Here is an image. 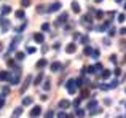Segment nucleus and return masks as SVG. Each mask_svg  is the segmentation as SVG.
I'll return each mask as SVG.
<instances>
[{
	"label": "nucleus",
	"instance_id": "1",
	"mask_svg": "<svg viewBox=\"0 0 126 118\" xmlns=\"http://www.w3.org/2000/svg\"><path fill=\"white\" fill-rule=\"evenodd\" d=\"M0 27H2V32H6L10 29V21L5 16H0Z\"/></svg>",
	"mask_w": 126,
	"mask_h": 118
},
{
	"label": "nucleus",
	"instance_id": "2",
	"mask_svg": "<svg viewBox=\"0 0 126 118\" xmlns=\"http://www.w3.org/2000/svg\"><path fill=\"white\" fill-rule=\"evenodd\" d=\"M65 88H67V91L70 94H74L75 91H77V83H75V80H69L67 83H65Z\"/></svg>",
	"mask_w": 126,
	"mask_h": 118
},
{
	"label": "nucleus",
	"instance_id": "3",
	"mask_svg": "<svg viewBox=\"0 0 126 118\" xmlns=\"http://www.w3.org/2000/svg\"><path fill=\"white\" fill-rule=\"evenodd\" d=\"M61 2H54V3H51V5L48 6V8H46V11L48 13H54V11H59V10H61Z\"/></svg>",
	"mask_w": 126,
	"mask_h": 118
},
{
	"label": "nucleus",
	"instance_id": "4",
	"mask_svg": "<svg viewBox=\"0 0 126 118\" xmlns=\"http://www.w3.org/2000/svg\"><path fill=\"white\" fill-rule=\"evenodd\" d=\"M40 113H42V107L40 105H34L29 115H31V118H37V117H40Z\"/></svg>",
	"mask_w": 126,
	"mask_h": 118
},
{
	"label": "nucleus",
	"instance_id": "5",
	"mask_svg": "<svg viewBox=\"0 0 126 118\" xmlns=\"http://www.w3.org/2000/svg\"><path fill=\"white\" fill-rule=\"evenodd\" d=\"M31 81H32V75H27V77H26V80H24V83H22V86H21V94L26 93V89H27L29 85H31Z\"/></svg>",
	"mask_w": 126,
	"mask_h": 118
},
{
	"label": "nucleus",
	"instance_id": "6",
	"mask_svg": "<svg viewBox=\"0 0 126 118\" xmlns=\"http://www.w3.org/2000/svg\"><path fill=\"white\" fill-rule=\"evenodd\" d=\"M69 19V13H62L61 16H59L58 19H56V26H61V24H64L65 21Z\"/></svg>",
	"mask_w": 126,
	"mask_h": 118
},
{
	"label": "nucleus",
	"instance_id": "7",
	"mask_svg": "<svg viewBox=\"0 0 126 118\" xmlns=\"http://www.w3.org/2000/svg\"><path fill=\"white\" fill-rule=\"evenodd\" d=\"M72 105V102L70 101H67V99H62V101H59V109H62V110H65V109H69V107Z\"/></svg>",
	"mask_w": 126,
	"mask_h": 118
},
{
	"label": "nucleus",
	"instance_id": "8",
	"mask_svg": "<svg viewBox=\"0 0 126 118\" xmlns=\"http://www.w3.org/2000/svg\"><path fill=\"white\" fill-rule=\"evenodd\" d=\"M75 51H77V43H69L67 46H65V53L72 54V53H75Z\"/></svg>",
	"mask_w": 126,
	"mask_h": 118
},
{
	"label": "nucleus",
	"instance_id": "9",
	"mask_svg": "<svg viewBox=\"0 0 126 118\" xmlns=\"http://www.w3.org/2000/svg\"><path fill=\"white\" fill-rule=\"evenodd\" d=\"M61 67H62L61 62H59V61H54L51 64V72H59V70H61Z\"/></svg>",
	"mask_w": 126,
	"mask_h": 118
},
{
	"label": "nucleus",
	"instance_id": "10",
	"mask_svg": "<svg viewBox=\"0 0 126 118\" xmlns=\"http://www.w3.org/2000/svg\"><path fill=\"white\" fill-rule=\"evenodd\" d=\"M34 40L37 42V43H43V42H45V37H43L42 32H37V34H34Z\"/></svg>",
	"mask_w": 126,
	"mask_h": 118
},
{
	"label": "nucleus",
	"instance_id": "11",
	"mask_svg": "<svg viewBox=\"0 0 126 118\" xmlns=\"http://www.w3.org/2000/svg\"><path fill=\"white\" fill-rule=\"evenodd\" d=\"M80 22H81V24H88V22H89V24H91V22H93V18H91V16H89V15H85V16H81Z\"/></svg>",
	"mask_w": 126,
	"mask_h": 118
},
{
	"label": "nucleus",
	"instance_id": "12",
	"mask_svg": "<svg viewBox=\"0 0 126 118\" xmlns=\"http://www.w3.org/2000/svg\"><path fill=\"white\" fill-rule=\"evenodd\" d=\"M46 65H48V61H46V59H40V61L35 64V67L37 69H45Z\"/></svg>",
	"mask_w": 126,
	"mask_h": 118
},
{
	"label": "nucleus",
	"instance_id": "13",
	"mask_svg": "<svg viewBox=\"0 0 126 118\" xmlns=\"http://www.w3.org/2000/svg\"><path fill=\"white\" fill-rule=\"evenodd\" d=\"M10 13H11V6L3 5L2 6V16H5V18H6V15H10Z\"/></svg>",
	"mask_w": 126,
	"mask_h": 118
},
{
	"label": "nucleus",
	"instance_id": "14",
	"mask_svg": "<svg viewBox=\"0 0 126 118\" xmlns=\"http://www.w3.org/2000/svg\"><path fill=\"white\" fill-rule=\"evenodd\" d=\"M15 16H16L18 19H24V18H26L24 10H18V11H15Z\"/></svg>",
	"mask_w": 126,
	"mask_h": 118
},
{
	"label": "nucleus",
	"instance_id": "15",
	"mask_svg": "<svg viewBox=\"0 0 126 118\" xmlns=\"http://www.w3.org/2000/svg\"><path fill=\"white\" fill-rule=\"evenodd\" d=\"M21 113H22V107H16L15 112H13V118H18Z\"/></svg>",
	"mask_w": 126,
	"mask_h": 118
},
{
	"label": "nucleus",
	"instance_id": "16",
	"mask_svg": "<svg viewBox=\"0 0 126 118\" xmlns=\"http://www.w3.org/2000/svg\"><path fill=\"white\" fill-rule=\"evenodd\" d=\"M72 11L80 13V5H78V2H72Z\"/></svg>",
	"mask_w": 126,
	"mask_h": 118
},
{
	"label": "nucleus",
	"instance_id": "17",
	"mask_svg": "<svg viewBox=\"0 0 126 118\" xmlns=\"http://www.w3.org/2000/svg\"><path fill=\"white\" fill-rule=\"evenodd\" d=\"M86 107H88V109H94V107H97V101H96V99H91Z\"/></svg>",
	"mask_w": 126,
	"mask_h": 118
},
{
	"label": "nucleus",
	"instance_id": "18",
	"mask_svg": "<svg viewBox=\"0 0 126 118\" xmlns=\"http://www.w3.org/2000/svg\"><path fill=\"white\" fill-rule=\"evenodd\" d=\"M91 53H93V48L86 45V46H85V50H83V54H85V56H91Z\"/></svg>",
	"mask_w": 126,
	"mask_h": 118
},
{
	"label": "nucleus",
	"instance_id": "19",
	"mask_svg": "<svg viewBox=\"0 0 126 118\" xmlns=\"http://www.w3.org/2000/svg\"><path fill=\"white\" fill-rule=\"evenodd\" d=\"M42 80H43V74L40 72V74H38L37 77H35V81H34V85H40V83H42Z\"/></svg>",
	"mask_w": 126,
	"mask_h": 118
},
{
	"label": "nucleus",
	"instance_id": "20",
	"mask_svg": "<svg viewBox=\"0 0 126 118\" xmlns=\"http://www.w3.org/2000/svg\"><path fill=\"white\" fill-rule=\"evenodd\" d=\"M6 78H8V72L2 70L0 72V81H6Z\"/></svg>",
	"mask_w": 126,
	"mask_h": 118
},
{
	"label": "nucleus",
	"instance_id": "21",
	"mask_svg": "<svg viewBox=\"0 0 126 118\" xmlns=\"http://www.w3.org/2000/svg\"><path fill=\"white\" fill-rule=\"evenodd\" d=\"M49 88H51V83H49V78H46V80H45V83H43V89H45V91H48Z\"/></svg>",
	"mask_w": 126,
	"mask_h": 118
},
{
	"label": "nucleus",
	"instance_id": "22",
	"mask_svg": "<svg viewBox=\"0 0 126 118\" xmlns=\"http://www.w3.org/2000/svg\"><path fill=\"white\" fill-rule=\"evenodd\" d=\"M32 104V97H24L22 99V105H31Z\"/></svg>",
	"mask_w": 126,
	"mask_h": 118
},
{
	"label": "nucleus",
	"instance_id": "23",
	"mask_svg": "<svg viewBox=\"0 0 126 118\" xmlns=\"http://www.w3.org/2000/svg\"><path fill=\"white\" fill-rule=\"evenodd\" d=\"M21 6H22V8H27V6H31V0H21Z\"/></svg>",
	"mask_w": 126,
	"mask_h": 118
},
{
	"label": "nucleus",
	"instance_id": "24",
	"mask_svg": "<svg viewBox=\"0 0 126 118\" xmlns=\"http://www.w3.org/2000/svg\"><path fill=\"white\" fill-rule=\"evenodd\" d=\"M46 11V6L45 5H38L37 6V13H45Z\"/></svg>",
	"mask_w": 126,
	"mask_h": 118
},
{
	"label": "nucleus",
	"instance_id": "25",
	"mask_svg": "<svg viewBox=\"0 0 126 118\" xmlns=\"http://www.w3.org/2000/svg\"><path fill=\"white\" fill-rule=\"evenodd\" d=\"M42 30L43 32H48L49 30V24H48V22H43V24H42Z\"/></svg>",
	"mask_w": 126,
	"mask_h": 118
},
{
	"label": "nucleus",
	"instance_id": "26",
	"mask_svg": "<svg viewBox=\"0 0 126 118\" xmlns=\"http://www.w3.org/2000/svg\"><path fill=\"white\" fill-rule=\"evenodd\" d=\"M2 93H3V94H2V96H3V97H5V96H6V94H10V88H8V86H3V88H2Z\"/></svg>",
	"mask_w": 126,
	"mask_h": 118
},
{
	"label": "nucleus",
	"instance_id": "27",
	"mask_svg": "<svg viewBox=\"0 0 126 118\" xmlns=\"http://www.w3.org/2000/svg\"><path fill=\"white\" fill-rule=\"evenodd\" d=\"M24 58H26L24 53H21V51H19V53H16V59H18V61H22Z\"/></svg>",
	"mask_w": 126,
	"mask_h": 118
},
{
	"label": "nucleus",
	"instance_id": "28",
	"mask_svg": "<svg viewBox=\"0 0 126 118\" xmlns=\"http://www.w3.org/2000/svg\"><path fill=\"white\" fill-rule=\"evenodd\" d=\"M125 19H126V15L125 13H120L118 15V22H125Z\"/></svg>",
	"mask_w": 126,
	"mask_h": 118
},
{
	"label": "nucleus",
	"instance_id": "29",
	"mask_svg": "<svg viewBox=\"0 0 126 118\" xmlns=\"http://www.w3.org/2000/svg\"><path fill=\"white\" fill-rule=\"evenodd\" d=\"M45 118H54V112H53V110H48V112L45 113Z\"/></svg>",
	"mask_w": 126,
	"mask_h": 118
},
{
	"label": "nucleus",
	"instance_id": "30",
	"mask_svg": "<svg viewBox=\"0 0 126 118\" xmlns=\"http://www.w3.org/2000/svg\"><path fill=\"white\" fill-rule=\"evenodd\" d=\"M109 77H110V70H102V78L105 80V78H109Z\"/></svg>",
	"mask_w": 126,
	"mask_h": 118
},
{
	"label": "nucleus",
	"instance_id": "31",
	"mask_svg": "<svg viewBox=\"0 0 126 118\" xmlns=\"http://www.w3.org/2000/svg\"><path fill=\"white\" fill-rule=\"evenodd\" d=\"M91 58L97 59V58H99V50H93V53H91Z\"/></svg>",
	"mask_w": 126,
	"mask_h": 118
},
{
	"label": "nucleus",
	"instance_id": "32",
	"mask_svg": "<svg viewBox=\"0 0 126 118\" xmlns=\"http://www.w3.org/2000/svg\"><path fill=\"white\" fill-rule=\"evenodd\" d=\"M102 16H104V11L97 10V11H96V18H97V19H102Z\"/></svg>",
	"mask_w": 126,
	"mask_h": 118
},
{
	"label": "nucleus",
	"instance_id": "33",
	"mask_svg": "<svg viewBox=\"0 0 126 118\" xmlns=\"http://www.w3.org/2000/svg\"><path fill=\"white\" fill-rule=\"evenodd\" d=\"M26 26H27V24H26V22H24V24H22V26H19V27L16 29V32H18V34H21V32H22V30H24V29H26Z\"/></svg>",
	"mask_w": 126,
	"mask_h": 118
},
{
	"label": "nucleus",
	"instance_id": "34",
	"mask_svg": "<svg viewBox=\"0 0 126 118\" xmlns=\"http://www.w3.org/2000/svg\"><path fill=\"white\" fill-rule=\"evenodd\" d=\"M77 117H80V118L85 117V110H83V109H78V110H77Z\"/></svg>",
	"mask_w": 126,
	"mask_h": 118
},
{
	"label": "nucleus",
	"instance_id": "35",
	"mask_svg": "<svg viewBox=\"0 0 126 118\" xmlns=\"http://www.w3.org/2000/svg\"><path fill=\"white\" fill-rule=\"evenodd\" d=\"M118 86V80H113L110 85H109V88H117Z\"/></svg>",
	"mask_w": 126,
	"mask_h": 118
},
{
	"label": "nucleus",
	"instance_id": "36",
	"mask_svg": "<svg viewBox=\"0 0 126 118\" xmlns=\"http://www.w3.org/2000/svg\"><path fill=\"white\" fill-rule=\"evenodd\" d=\"M88 40H89V38H88V35H83V37H81V43H83V45L88 43Z\"/></svg>",
	"mask_w": 126,
	"mask_h": 118
},
{
	"label": "nucleus",
	"instance_id": "37",
	"mask_svg": "<svg viewBox=\"0 0 126 118\" xmlns=\"http://www.w3.org/2000/svg\"><path fill=\"white\" fill-rule=\"evenodd\" d=\"M35 51H37V50H35V46H29V48H27V53H29V54L35 53Z\"/></svg>",
	"mask_w": 126,
	"mask_h": 118
},
{
	"label": "nucleus",
	"instance_id": "38",
	"mask_svg": "<svg viewBox=\"0 0 126 118\" xmlns=\"http://www.w3.org/2000/svg\"><path fill=\"white\" fill-rule=\"evenodd\" d=\"M58 118H67V115H65V112H59L58 113Z\"/></svg>",
	"mask_w": 126,
	"mask_h": 118
},
{
	"label": "nucleus",
	"instance_id": "39",
	"mask_svg": "<svg viewBox=\"0 0 126 118\" xmlns=\"http://www.w3.org/2000/svg\"><path fill=\"white\" fill-rule=\"evenodd\" d=\"M101 69H102V64H101V62H97V64L94 65V70H101Z\"/></svg>",
	"mask_w": 126,
	"mask_h": 118
},
{
	"label": "nucleus",
	"instance_id": "40",
	"mask_svg": "<svg viewBox=\"0 0 126 118\" xmlns=\"http://www.w3.org/2000/svg\"><path fill=\"white\" fill-rule=\"evenodd\" d=\"M115 34H117V29H110V32H109V35H110V37H113Z\"/></svg>",
	"mask_w": 126,
	"mask_h": 118
},
{
	"label": "nucleus",
	"instance_id": "41",
	"mask_svg": "<svg viewBox=\"0 0 126 118\" xmlns=\"http://www.w3.org/2000/svg\"><path fill=\"white\" fill-rule=\"evenodd\" d=\"M78 105H80V99H75V101H74V107H75V109H77Z\"/></svg>",
	"mask_w": 126,
	"mask_h": 118
},
{
	"label": "nucleus",
	"instance_id": "42",
	"mask_svg": "<svg viewBox=\"0 0 126 118\" xmlns=\"http://www.w3.org/2000/svg\"><path fill=\"white\" fill-rule=\"evenodd\" d=\"M120 46H121V48H126V40H121V42H120Z\"/></svg>",
	"mask_w": 126,
	"mask_h": 118
},
{
	"label": "nucleus",
	"instance_id": "43",
	"mask_svg": "<svg viewBox=\"0 0 126 118\" xmlns=\"http://www.w3.org/2000/svg\"><path fill=\"white\" fill-rule=\"evenodd\" d=\"M120 34H121V35H126V27H121V29H120Z\"/></svg>",
	"mask_w": 126,
	"mask_h": 118
},
{
	"label": "nucleus",
	"instance_id": "44",
	"mask_svg": "<svg viewBox=\"0 0 126 118\" xmlns=\"http://www.w3.org/2000/svg\"><path fill=\"white\" fill-rule=\"evenodd\" d=\"M113 74H115V75H117V77H118V75L121 74V70H120V69H115V70H113Z\"/></svg>",
	"mask_w": 126,
	"mask_h": 118
},
{
	"label": "nucleus",
	"instance_id": "45",
	"mask_svg": "<svg viewBox=\"0 0 126 118\" xmlns=\"http://www.w3.org/2000/svg\"><path fill=\"white\" fill-rule=\"evenodd\" d=\"M110 61L112 62H117V56H115V54H112V56H110Z\"/></svg>",
	"mask_w": 126,
	"mask_h": 118
},
{
	"label": "nucleus",
	"instance_id": "46",
	"mask_svg": "<svg viewBox=\"0 0 126 118\" xmlns=\"http://www.w3.org/2000/svg\"><path fill=\"white\" fill-rule=\"evenodd\" d=\"M81 97H88V91L83 89V93H81Z\"/></svg>",
	"mask_w": 126,
	"mask_h": 118
},
{
	"label": "nucleus",
	"instance_id": "47",
	"mask_svg": "<svg viewBox=\"0 0 126 118\" xmlns=\"http://www.w3.org/2000/svg\"><path fill=\"white\" fill-rule=\"evenodd\" d=\"M101 89H109V85H105V83L101 85Z\"/></svg>",
	"mask_w": 126,
	"mask_h": 118
},
{
	"label": "nucleus",
	"instance_id": "48",
	"mask_svg": "<svg viewBox=\"0 0 126 118\" xmlns=\"http://www.w3.org/2000/svg\"><path fill=\"white\" fill-rule=\"evenodd\" d=\"M3 104H5V102H3V99H0V109L3 107Z\"/></svg>",
	"mask_w": 126,
	"mask_h": 118
},
{
	"label": "nucleus",
	"instance_id": "49",
	"mask_svg": "<svg viewBox=\"0 0 126 118\" xmlns=\"http://www.w3.org/2000/svg\"><path fill=\"white\" fill-rule=\"evenodd\" d=\"M123 8L126 10V0H125V3H123Z\"/></svg>",
	"mask_w": 126,
	"mask_h": 118
},
{
	"label": "nucleus",
	"instance_id": "50",
	"mask_svg": "<svg viewBox=\"0 0 126 118\" xmlns=\"http://www.w3.org/2000/svg\"><path fill=\"white\" fill-rule=\"evenodd\" d=\"M115 2H117V3H121V2H123V0H115Z\"/></svg>",
	"mask_w": 126,
	"mask_h": 118
},
{
	"label": "nucleus",
	"instance_id": "51",
	"mask_svg": "<svg viewBox=\"0 0 126 118\" xmlns=\"http://www.w3.org/2000/svg\"><path fill=\"white\" fill-rule=\"evenodd\" d=\"M2 50H3V45H2V43H0V51H2Z\"/></svg>",
	"mask_w": 126,
	"mask_h": 118
},
{
	"label": "nucleus",
	"instance_id": "52",
	"mask_svg": "<svg viewBox=\"0 0 126 118\" xmlns=\"http://www.w3.org/2000/svg\"><path fill=\"white\" fill-rule=\"evenodd\" d=\"M94 2H96V3H101V2H102V0H94Z\"/></svg>",
	"mask_w": 126,
	"mask_h": 118
},
{
	"label": "nucleus",
	"instance_id": "53",
	"mask_svg": "<svg viewBox=\"0 0 126 118\" xmlns=\"http://www.w3.org/2000/svg\"><path fill=\"white\" fill-rule=\"evenodd\" d=\"M67 118H74V115H67Z\"/></svg>",
	"mask_w": 126,
	"mask_h": 118
},
{
	"label": "nucleus",
	"instance_id": "54",
	"mask_svg": "<svg viewBox=\"0 0 126 118\" xmlns=\"http://www.w3.org/2000/svg\"><path fill=\"white\" fill-rule=\"evenodd\" d=\"M125 62H126V54H125Z\"/></svg>",
	"mask_w": 126,
	"mask_h": 118
},
{
	"label": "nucleus",
	"instance_id": "55",
	"mask_svg": "<svg viewBox=\"0 0 126 118\" xmlns=\"http://www.w3.org/2000/svg\"><path fill=\"white\" fill-rule=\"evenodd\" d=\"M117 118H123V117H117Z\"/></svg>",
	"mask_w": 126,
	"mask_h": 118
}]
</instances>
